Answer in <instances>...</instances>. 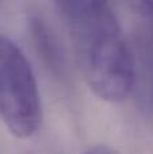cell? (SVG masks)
Instances as JSON below:
<instances>
[{
    "mask_svg": "<svg viewBox=\"0 0 153 154\" xmlns=\"http://www.w3.org/2000/svg\"><path fill=\"white\" fill-rule=\"evenodd\" d=\"M138 12L153 16V0H127Z\"/></svg>",
    "mask_w": 153,
    "mask_h": 154,
    "instance_id": "obj_4",
    "label": "cell"
},
{
    "mask_svg": "<svg viewBox=\"0 0 153 154\" xmlns=\"http://www.w3.org/2000/svg\"><path fill=\"white\" fill-rule=\"evenodd\" d=\"M31 29V38L35 43L39 56L53 70V73L60 75L65 69V57L62 54V48L57 39L56 34L52 29L38 16H34L30 22Z\"/></svg>",
    "mask_w": 153,
    "mask_h": 154,
    "instance_id": "obj_3",
    "label": "cell"
},
{
    "mask_svg": "<svg viewBox=\"0 0 153 154\" xmlns=\"http://www.w3.org/2000/svg\"><path fill=\"white\" fill-rule=\"evenodd\" d=\"M0 118L14 137L31 138L42 125V103L27 57L0 35Z\"/></svg>",
    "mask_w": 153,
    "mask_h": 154,
    "instance_id": "obj_2",
    "label": "cell"
},
{
    "mask_svg": "<svg viewBox=\"0 0 153 154\" xmlns=\"http://www.w3.org/2000/svg\"><path fill=\"white\" fill-rule=\"evenodd\" d=\"M68 24L76 61L102 100L122 101L136 81L132 50L110 0H54Z\"/></svg>",
    "mask_w": 153,
    "mask_h": 154,
    "instance_id": "obj_1",
    "label": "cell"
}]
</instances>
